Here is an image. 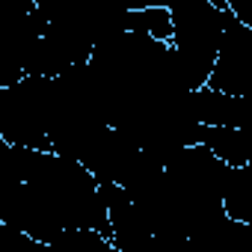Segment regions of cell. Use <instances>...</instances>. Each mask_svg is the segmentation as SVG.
Wrapping results in <instances>:
<instances>
[{
  "mask_svg": "<svg viewBox=\"0 0 252 252\" xmlns=\"http://www.w3.org/2000/svg\"><path fill=\"white\" fill-rule=\"evenodd\" d=\"M125 30L143 33V36H149V39H155V42H163V45H172V36H175L172 12H169L166 3L125 12Z\"/></svg>",
  "mask_w": 252,
  "mask_h": 252,
  "instance_id": "6da1fadb",
  "label": "cell"
},
{
  "mask_svg": "<svg viewBox=\"0 0 252 252\" xmlns=\"http://www.w3.org/2000/svg\"><path fill=\"white\" fill-rule=\"evenodd\" d=\"M110 6L122 9V12H134V9H146V6H158L163 0H107Z\"/></svg>",
  "mask_w": 252,
  "mask_h": 252,
  "instance_id": "7a4b0ae2",
  "label": "cell"
}]
</instances>
